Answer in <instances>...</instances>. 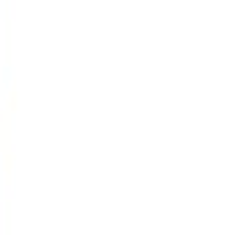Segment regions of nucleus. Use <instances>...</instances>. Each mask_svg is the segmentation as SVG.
<instances>
[]
</instances>
